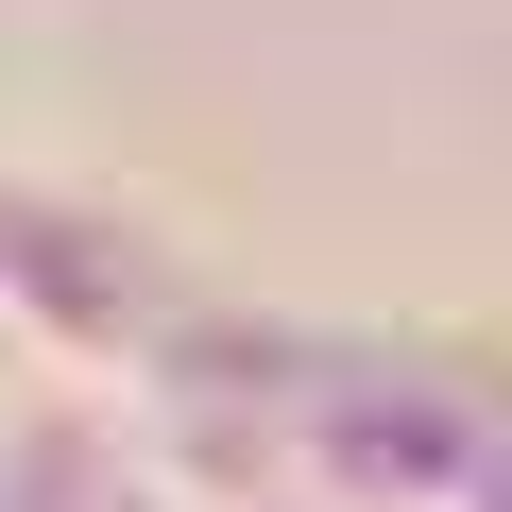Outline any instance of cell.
Instances as JSON below:
<instances>
[{
	"mask_svg": "<svg viewBox=\"0 0 512 512\" xmlns=\"http://www.w3.org/2000/svg\"><path fill=\"white\" fill-rule=\"evenodd\" d=\"M0 308H18L35 359H137V342H154L137 239H103V222H69V205H0Z\"/></svg>",
	"mask_w": 512,
	"mask_h": 512,
	"instance_id": "obj_1",
	"label": "cell"
}]
</instances>
